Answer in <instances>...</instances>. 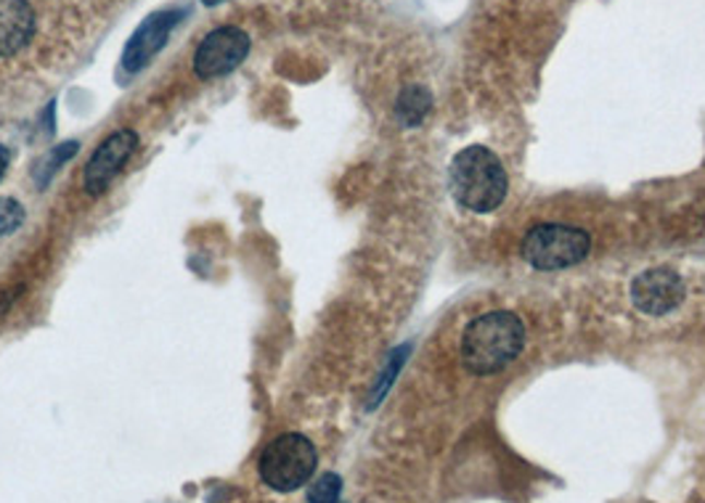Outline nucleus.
Wrapping results in <instances>:
<instances>
[{
  "label": "nucleus",
  "instance_id": "obj_1",
  "mask_svg": "<svg viewBox=\"0 0 705 503\" xmlns=\"http://www.w3.org/2000/svg\"><path fill=\"white\" fill-rule=\"evenodd\" d=\"M525 326L510 310H491L469 321L462 334V360L473 374H497L519 356Z\"/></svg>",
  "mask_w": 705,
  "mask_h": 503
},
{
  "label": "nucleus",
  "instance_id": "obj_2",
  "mask_svg": "<svg viewBox=\"0 0 705 503\" xmlns=\"http://www.w3.org/2000/svg\"><path fill=\"white\" fill-rule=\"evenodd\" d=\"M451 194L464 209L473 213H493L504 204L510 178H506L504 165L491 148L486 146H467L451 159L449 170Z\"/></svg>",
  "mask_w": 705,
  "mask_h": 503
},
{
  "label": "nucleus",
  "instance_id": "obj_3",
  "mask_svg": "<svg viewBox=\"0 0 705 503\" xmlns=\"http://www.w3.org/2000/svg\"><path fill=\"white\" fill-rule=\"evenodd\" d=\"M315 464H319V453L311 440L306 434L287 432L265 445L258 469L265 486L278 493H292L311 480Z\"/></svg>",
  "mask_w": 705,
  "mask_h": 503
},
{
  "label": "nucleus",
  "instance_id": "obj_4",
  "mask_svg": "<svg viewBox=\"0 0 705 503\" xmlns=\"http://www.w3.org/2000/svg\"><path fill=\"white\" fill-rule=\"evenodd\" d=\"M592 250V236L584 228L543 223L525 233L519 252L536 271H562L581 263Z\"/></svg>",
  "mask_w": 705,
  "mask_h": 503
},
{
  "label": "nucleus",
  "instance_id": "obj_5",
  "mask_svg": "<svg viewBox=\"0 0 705 503\" xmlns=\"http://www.w3.org/2000/svg\"><path fill=\"white\" fill-rule=\"evenodd\" d=\"M250 53V35L239 27H218L200 43L194 53V74L215 80L234 72Z\"/></svg>",
  "mask_w": 705,
  "mask_h": 503
},
{
  "label": "nucleus",
  "instance_id": "obj_6",
  "mask_svg": "<svg viewBox=\"0 0 705 503\" xmlns=\"http://www.w3.org/2000/svg\"><path fill=\"white\" fill-rule=\"evenodd\" d=\"M139 148V133L135 130H117L111 133L96 152L91 154L88 165L83 172V189L91 196L104 194L109 183L122 172V167L130 163V157Z\"/></svg>",
  "mask_w": 705,
  "mask_h": 503
},
{
  "label": "nucleus",
  "instance_id": "obj_7",
  "mask_svg": "<svg viewBox=\"0 0 705 503\" xmlns=\"http://www.w3.org/2000/svg\"><path fill=\"white\" fill-rule=\"evenodd\" d=\"M686 297V284L677 271L649 268L634 278L631 284V300L634 308L645 315H668L673 313Z\"/></svg>",
  "mask_w": 705,
  "mask_h": 503
},
{
  "label": "nucleus",
  "instance_id": "obj_8",
  "mask_svg": "<svg viewBox=\"0 0 705 503\" xmlns=\"http://www.w3.org/2000/svg\"><path fill=\"white\" fill-rule=\"evenodd\" d=\"M181 16L183 9H165L148 16L146 22H141L139 29L130 35L126 51H122V67H126L130 74L144 70L148 61L163 51L167 37L178 27Z\"/></svg>",
  "mask_w": 705,
  "mask_h": 503
},
{
  "label": "nucleus",
  "instance_id": "obj_9",
  "mask_svg": "<svg viewBox=\"0 0 705 503\" xmlns=\"http://www.w3.org/2000/svg\"><path fill=\"white\" fill-rule=\"evenodd\" d=\"M35 11L27 0H0V56H14L35 35Z\"/></svg>",
  "mask_w": 705,
  "mask_h": 503
},
{
  "label": "nucleus",
  "instance_id": "obj_10",
  "mask_svg": "<svg viewBox=\"0 0 705 503\" xmlns=\"http://www.w3.org/2000/svg\"><path fill=\"white\" fill-rule=\"evenodd\" d=\"M432 107L430 91L422 88V85H408V88L401 91L398 101H395V117L404 128H417L422 125L427 111Z\"/></svg>",
  "mask_w": 705,
  "mask_h": 503
},
{
  "label": "nucleus",
  "instance_id": "obj_11",
  "mask_svg": "<svg viewBox=\"0 0 705 503\" xmlns=\"http://www.w3.org/2000/svg\"><path fill=\"white\" fill-rule=\"evenodd\" d=\"M408 356V347H398V350L393 352V356L387 358V366H385V371H382L380 379H377V384H374V390H371V397H369V408H374V406H380L382 403V397L387 395V390L393 387V382H395V376H398V371L404 369V360Z\"/></svg>",
  "mask_w": 705,
  "mask_h": 503
},
{
  "label": "nucleus",
  "instance_id": "obj_12",
  "mask_svg": "<svg viewBox=\"0 0 705 503\" xmlns=\"http://www.w3.org/2000/svg\"><path fill=\"white\" fill-rule=\"evenodd\" d=\"M343 493V480L334 471H326L308 490V503H339Z\"/></svg>",
  "mask_w": 705,
  "mask_h": 503
},
{
  "label": "nucleus",
  "instance_id": "obj_13",
  "mask_svg": "<svg viewBox=\"0 0 705 503\" xmlns=\"http://www.w3.org/2000/svg\"><path fill=\"white\" fill-rule=\"evenodd\" d=\"M24 223V207L16 199L3 196L0 199V236H11L19 231Z\"/></svg>",
  "mask_w": 705,
  "mask_h": 503
},
{
  "label": "nucleus",
  "instance_id": "obj_14",
  "mask_svg": "<svg viewBox=\"0 0 705 503\" xmlns=\"http://www.w3.org/2000/svg\"><path fill=\"white\" fill-rule=\"evenodd\" d=\"M74 154H77V141H67V144L56 146L51 154H48V163L43 167V176H40V185H46L48 180L53 178V172H59V167L67 163V159H72Z\"/></svg>",
  "mask_w": 705,
  "mask_h": 503
},
{
  "label": "nucleus",
  "instance_id": "obj_15",
  "mask_svg": "<svg viewBox=\"0 0 705 503\" xmlns=\"http://www.w3.org/2000/svg\"><path fill=\"white\" fill-rule=\"evenodd\" d=\"M9 165H11V152H9V146L0 144V180H3L5 170H9Z\"/></svg>",
  "mask_w": 705,
  "mask_h": 503
},
{
  "label": "nucleus",
  "instance_id": "obj_16",
  "mask_svg": "<svg viewBox=\"0 0 705 503\" xmlns=\"http://www.w3.org/2000/svg\"><path fill=\"white\" fill-rule=\"evenodd\" d=\"M202 3L204 5H218V3H223V0H202Z\"/></svg>",
  "mask_w": 705,
  "mask_h": 503
}]
</instances>
